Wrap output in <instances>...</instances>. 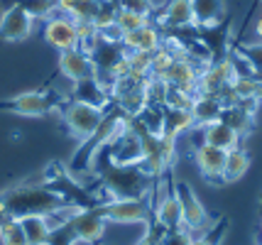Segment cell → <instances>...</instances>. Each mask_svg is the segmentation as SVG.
Instances as JSON below:
<instances>
[{"instance_id": "1", "label": "cell", "mask_w": 262, "mask_h": 245, "mask_svg": "<svg viewBox=\"0 0 262 245\" xmlns=\"http://www.w3.org/2000/svg\"><path fill=\"white\" fill-rule=\"evenodd\" d=\"M64 206V201L39 184H17L0 194V221L5 218H25V216H47Z\"/></svg>"}, {"instance_id": "2", "label": "cell", "mask_w": 262, "mask_h": 245, "mask_svg": "<svg viewBox=\"0 0 262 245\" xmlns=\"http://www.w3.org/2000/svg\"><path fill=\"white\" fill-rule=\"evenodd\" d=\"M98 174L101 184L111 191V198H145L152 179L140 164H105Z\"/></svg>"}, {"instance_id": "3", "label": "cell", "mask_w": 262, "mask_h": 245, "mask_svg": "<svg viewBox=\"0 0 262 245\" xmlns=\"http://www.w3.org/2000/svg\"><path fill=\"white\" fill-rule=\"evenodd\" d=\"M127 123V116L118 108V105H111L105 113H103V120H101V125L96 128V132H93L89 140H83L81 142V147L76 150V154H74V169L76 172H89L93 167V160H96V154L108 145V142L113 140L115 135L123 130V125Z\"/></svg>"}, {"instance_id": "4", "label": "cell", "mask_w": 262, "mask_h": 245, "mask_svg": "<svg viewBox=\"0 0 262 245\" xmlns=\"http://www.w3.org/2000/svg\"><path fill=\"white\" fill-rule=\"evenodd\" d=\"M105 223H120V226H147L155 218V206L145 198H108L96 206Z\"/></svg>"}, {"instance_id": "5", "label": "cell", "mask_w": 262, "mask_h": 245, "mask_svg": "<svg viewBox=\"0 0 262 245\" xmlns=\"http://www.w3.org/2000/svg\"><path fill=\"white\" fill-rule=\"evenodd\" d=\"M61 96L54 94V91H25V94H17L3 101L0 108L8 110V113H15V116H25V118H42L49 116L52 110H59L61 108Z\"/></svg>"}, {"instance_id": "6", "label": "cell", "mask_w": 262, "mask_h": 245, "mask_svg": "<svg viewBox=\"0 0 262 245\" xmlns=\"http://www.w3.org/2000/svg\"><path fill=\"white\" fill-rule=\"evenodd\" d=\"M103 113H105V110L96 108V105L81 103V101H74V98H71V101L64 103L61 118H64L67 130L76 140H89L93 132H96V128L101 125Z\"/></svg>"}, {"instance_id": "7", "label": "cell", "mask_w": 262, "mask_h": 245, "mask_svg": "<svg viewBox=\"0 0 262 245\" xmlns=\"http://www.w3.org/2000/svg\"><path fill=\"white\" fill-rule=\"evenodd\" d=\"M174 194L179 198V209H182V226L191 233L206 231L211 226L208 211L204 209V204L199 201L196 191L191 189L189 182H174Z\"/></svg>"}, {"instance_id": "8", "label": "cell", "mask_w": 262, "mask_h": 245, "mask_svg": "<svg viewBox=\"0 0 262 245\" xmlns=\"http://www.w3.org/2000/svg\"><path fill=\"white\" fill-rule=\"evenodd\" d=\"M233 81H235V66H233V59L230 57L216 59V61L206 64L204 69L199 71V79H196V94L218 96Z\"/></svg>"}, {"instance_id": "9", "label": "cell", "mask_w": 262, "mask_h": 245, "mask_svg": "<svg viewBox=\"0 0 262 245\" xmlns=\"http://www.w3.org/2000/svg\"><path fill=\"white\" fill-rule=\"evenodd\" d=\"M34 15L25 3H15L0 15V39L5 42H23L32 35Z\"/></svg>"}, {"instance_id": "10", "label": "cell", "mask_w": 262, "mask_h": 245, "mask_svg": "<svg viewBox=\"0 0 262 245\" xmlns=\"http://www.w3.org/2000/svg\"><path fill=\"white\" fill-rule=\"evenodd\" d=\"M45 42L52 44L59 52H67V49L79 47V35H76V25L71 17L54 12L45 20Z\"/></svg>"}, {"instance_id": "11", "label": "cell", "mask_w": 262, "mask_h": 245, "mask_svg": "<svg viewBox=\"0 0 262 245\" xmlns=\"http://www.w3.org/2000/svg\"><path fill=\"white\" fill-rule=\"evenodd\" d=\"M204 66L196 64L194 59H189L186 54H179L169 64V69L162 74V81L167 83L169 88H182V91L196 94V79H199V71Z\"/></svg>"}, {"instance_id": "12", "label": "cell", "mask_w": 262, "mask_h": 245, "mask_svg": "<svg viewBox=\"0 0 262 245\" xmlns=\"http://www.w3.org/2000/svg\"><path fill=\"white\" fill-rule=\"evenodd\" d=\"M69 228L74 231L76 240H83V243H98L105 233V218H103L98 209H79L71 221H69Z\"/></svg>"}, {"instance_id": "13", "label": "cell", "mask_w": 262, "mask_h": 245, "mask_svg": "<svg viewBox=\"0 0 262 245\" xmlns=\"http://www.w3.org/2000/svg\"><path fill=\"white\" fill-rule=\"evenodd\" d=\"M194 162L204 179H208L211 184H223V167H226V152L223 150L199 142L194 147Z\"/></svg>"}, {"instance_id": "14", "label": "cell", "mask_w": 262, "mask_h": 245, "mask_svg": "<svg viewBox=\"0 0 262 245\" xmlns=\"http://www.w3.org/2000/svg\"><path fill=\"white\" fill-rule=\"evenodd\" d=\"M157 17L160 30H184V27H196L191 0H167L160 12H152Z\"/></svg>"}, {"instance_id": "15", "label": "cell", "mask_w": 262, "mask_h": 245, "mask_svg": "<svg viewBox=\"0 0 262 245\" xmlns=\"http://www.w3.org/2000/svg\"><path fill=\"white\" fill-rule=\"evenodd\" d=\"M257 103H260V101H238V103H233V105H226L223 113H221V120H223L226 125H230L240 138H245L252 130V125H255Z\"/></svg>"}, {"instance_id": "16", "label": "cell", "mask_w": 262, "mask_h": 245, "mask_svg": "<svg viewBox=\"0 0 262 245\" xmlns=\"http://www.w3.org/2000/svg\"><path fill=\"white\" fill-rule=\"evenodd\" d=\"M59 71L69 81H81V79L93 76V61L81 47H74L67 52H59Z\"/></svg>"}, {"instance_id": "17", "label": "cell", "mask_w": 262, "mask_h": 245, "mask_svg": "<svg viewBox=\"0 0 262 245\" xmlns=\"http://www.w3.org/2000/svg\"><path fill=\"white\" fill-rule=\"evenodd\" d=\"M155 218L164 231L179 228L182 226V209H179V198L174 194V184H164V191H160V201L155 206Z\"/></svg>"}, {"instance_id": "18", "label": "cell", "mask_w": 262, "mask_h": 245, "mask_svg": "<svg viewBox=\"0 0 262 245\" xmlns=\"http://www.w3.org/2000/svg\"><path fill=\"white\" fill-rule=\"evenodd\" d=\"M74 101L96 105V108H101V110H108L111 103H113V101H111V91H108L96 76L74 81Z\"/></svg>"}, {"instance_id": "19", "label": "cell", "mask_w": 262, "mask_h": 245, "mask_svg": "<svg viewBox=\"0 0 262 245\" xmlns=\"http://www.w3.org/2000/svg\"><path fill=\"white\" fill-rule=\"evenodd\" d=\"M120 44L125 52H155L162 47V30L157 25H145L140 30L125 32L120 37Z\"/></svg>"}, {"instance_id": "20", "label": "cell", "mask_w": 262, "mask_h": 245, "mask_svg": "<svg viewBox=\"0 0 262 245\" xmlns=\"http://www.w3.org/2000/svg\"><path fill=\"white\" fill-rule=\"evenodd\" d=\"M201 132H204V140L201 142L213 145V147H218V150H223V152L235 150V147H240V142H243V138L230 125H226L223 120H216V123L201 128Z\"/></svg>"}, {"instance_id": "21", "label": "cell", "mask_w": 262, "mask_h": 245, "mask_svg": "<svg viewBox=\"0 0 262 245\" xmlns=\"http://www.w3.org/2000/svg\"><path fill=\"white\" fill-rule=\"evenodd\" d=\"M221 113H223V103L218 101L216 96H204V94L194 96L191 116H194L196 128H206V125H211V123L221 120Z\"/></svg>"}, {"instance_id": "22", "label": "cell", "mask_w": 262, "mask_h": 245, "mask_svg": "<svg viewBox=\"0 0 262 245\" xmlns=\"http://www.w3.org/2000/svg\"><path fill=\"white\" fill-rule=\"evenodd\" d=\"M191 128H196L191 110H182V108L164 105V110H162V132H164V135L179 138L182 132H189Z\"/></svg>"}, {"instance_id": "23", "label": "cell", "mask_w": 262, "mask_h": 245, "mask_svg": "<svg viewBox=\"0 0 262 245\" xmlns=\"http://www.w3.org/2000/svg\"><path fill=\"white\" fill-rule=\"evenodd\" d=\"M248 169H250V154L248 150L240 145L235 150L226 152V167H223V184H228V182H238L243 176L248 174Z\"/></svg>"}, {"instance_id": "24", "label": "cell", "mask_w": 262, "mask_h": 245, "mask_svg": "<svg viewBox=\"0 0 262 245\" xmlns=\"http://www.w3.org/2000/svg\"><path fill=\"white\" fill-rule=\"evenodd\" d=\"M196 27H211L223 20V0H191Z\"/></svg>"}, {"instance_id": "25", "label": "cell", "mask_w": 262, "mask_h": 245, "mask_svg": "<svg viewBox=\"0 0 262 245\" xmlns=\"http://www.w3.org/2000/svg\"><path fill=\"white\" fill-rule=\"evenodd\" d=\"M20 226L25 231V238L30 245H47L49 243V235H52V228L47 223L45 216H25L20 218Z\"/></svg>"}, {"instance_id": "26", "label": "cell", "mask_w": 262, "mask_h": 245, "mask_svg": "<svg viewBox=\"0 0 262 245\" xmlns=\"http://www.w3.org/2000/svg\"><path fill=\"white\" fill-rule=\"evenodd\" d=\"M98 0H57V12L71 20H91Z\"/></svg>"}, {"instance_id": "27", "label": "cell", "mask_w": 262, "mask_h": 245, "mask_svg": "<svg viewBox=\"0 0 262 245\" xmlns=\"http://www.w3.org/2000/svg\"><path fill=\"white\" fill-rule=\"evenodd\" d=\"M118 3H105V0H98V5H96V12H93L91 23L96 25V30L98 32H105V30H111L115 27V17H118Z\"/></svg>"}, {"instance_id": "28", "label": "cell", "mask_w": 262, "mask_h": 245, "mask_svg": "<svg viewBox=\"0 0 262 245\" xmlns=\"http://www.w3.org/2000/svg\"><path fill=\"white\" fill-rule=\"evenodd\" d=\"M145 25H155L149 15H142V12H130V10H118V17H115V27L120 35L125 32H133V30H140Z\"/></svg>"}, {"instance_id": "29", "label": "cell", "mask_w": 262, "mask_h": 245, "mask_svg": "<svg viewBox=\"0 0 262 245\" xmlns=\"http://www.w3.org/2000/svg\"><path fill=\"white\" fill-rule=\"evenodd\" d=\"M0 245H30L17 218L0 221Z\"/></svg>"}, {"instance_id": "30", "label": "cell", "mask_w": 262, "mask_h": 245, "mask_svg": "<svg viewBox=\"0 0 262 245\" xmlns=\"http://www.w3.org/2000/svg\"><path fill=\"white\" fill-rule=\"evenodd\" d=\"M235 54H238L257 76H262V42H245V44H240V47L235 49Z\"/></svg>"}, {"instance_id": "31", "label": "cell", "mask_w": 262, "mask_h": 245, "mask_svg": "<svg viewBox=\"0 0 262 245\" xmlns=\"http://www.w3.org/2000/svg\"><path fill=\"white\" fill-rule=\"evenodd\" d=\"M127 61H130V71H133V76H140V79H147L149 76L152 52H127Z\"/></svg>"}, {"instance_id": "32", "label": "cell", "mask_w": 262, "mask_h": 245, "mask_svg": "<svg viewBox=\"0 0 262 245\" xmlns=\"http://www.w3.org/2000/svg\"><path fill=\"white\" fill-rule=\"evenodd\" d=\"M194 96L196 94H191V91H182V88H169V86H167V101H164V105L182 108V110H191Z\"/></svg>"}, {"instance_id": "33", "label": "cell", "mask_w": 262, "mask_h": 245, "mask_svg": "<svg viewBox=\"0 0 262 245\" xmlns=\"http://www.w3.org/2000/svg\"><path fill=\"white\" fill-rule=\"evenodd\" d=\"M191 238H194V233L186 231L184 226H179V228H171L162 235L160 245H191Z\"/></svg>"}, {"instance_id": "34", "label": "cell", "mask_w": 262, "mask_h": 245, "mask_svg": "<svg viewBox=\"0 0 262 245\" xmlns=\"http://www.w3.org/2000/svg\"><path fill=\"white\" fill-rule=\"evenodd\" d=\"M118 8L130 12H142V15H149V17L155 12V5L149 0H118Z\"/></svg>"}, {"instance_id": "35", "label": "cell", "mask_w": 262, "mask_h": 245, "mask_svg": "<svg viewBox=\"0 0 262 245\" xmlns=\"http://www.w3.org/2000/svg\"><path fill=\"white\" fill-rule=\"evenodd\" d=\"M76 243V235H74V231L67 226H61V228H54L52 231V235H49V243L47 245H74Z\"/></svg>"}, {"instance_id": "36", "label": "cell", "mask_w": 262, "mask_h": 245, "mask_svg": "<svg viewBox=\"0 0 262 245\" xmlns=\"http://www.w3.org/2000/svg\"><path fill=\"white\" fill-rule=\"evenodd\" d=\"M255 37H257V42H262V15L255 20Z\"/></svg>"}, {"instance_id": "37", "label": "cell", "mask_w": 262, "mask_h": 245, "mask_svg": "<svg viewBox=\"0 0 262 245\" xmlns=\"http://www.w3.org/2000/svg\"><path fill=\"white\" fill-rule=\"evenodd\" d=\"M191 245H211V243L206 240L204 235H199V238H191Z\"/></svg>"}, {"instance_id": "38", "label": "cell", "mask_w": 262, "mask_h": 245, "mask_svg": "<svg viewBox=\"0 0 262 245\" xmlns=\"http://www.w3.org/2000/svg\"><path fill=\"white\" fill-rule=\"evenodd\" d=\"M105 3H118V0H105Z\"/></svg>"}, {"instance_id": "39", "label": "cell", "mask_w": 262, "mask_h": 245, "mask_svg": "<svg viewBox=\"0 0 262 245\" xmlns=\"http://www.w3.org/2000/svg\"><path fill=\"white\" fill-rule=\"evenodd\" d=\"M260 245H262V243H260Z\"/></svg>"}]
</instances>
